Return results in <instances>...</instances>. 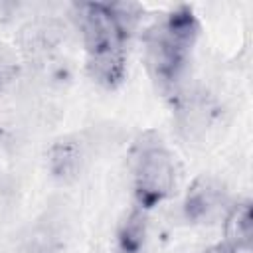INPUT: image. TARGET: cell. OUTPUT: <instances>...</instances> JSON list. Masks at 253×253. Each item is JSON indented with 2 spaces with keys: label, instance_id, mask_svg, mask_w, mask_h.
Masks as SVG:
<instances>
[{
  "label": "cell",
  "instance_id": "obj_5",
  "mask_svg": "<svg viewBox=\"0 0 253 253\" xmlns=\"http://www.w3.org/2000/svg\"><path fill=\"white\" fill-rule=\"evenodd\" d=\"M87 160L85 142L77 136H63L55 140L47 152V164L53 178L59 182H73Z\"/></svg>",
  "mask_w": 253,
  "mask_h": 253
},
{
  "label": "cell",
  "instance_id": "obj_6",
  "mask_svg": "<svg viewBox=\"0 0 253 253\" xmlns=\"http://www.w3.org/2000/svg\"><path fill=\"white\" fill-rule=\"evenodd\" d=\"M225 231V251L227 253H249L251 251V235H253V215L251 202L243 200L233 204L223 221Z\"/></svg>",
  "mask_w": 253,
  "mask_h": 253
},
{
  "label": "cell",
  "instance_id": "obj_4",
  "mask_svg": "<svg viewBox=\"0 0 253 253\" xmlns=\"http://www.w3.org/2000/svg\"><path fill=\"white\" fill-rule=\"evenodd\" d=\"M223 206V186L211 176H198L184 196L182 211L192 223H211L221 213Z\"/></svg>",
  "mask_w": 253,
  "mask_h": 253
},
{
  "label": "cell",
  "instance_id": "obj_7",
  "mask_svg": "<svg viewBox=\"0 0 253 253\" xmlns=\"http://www.w3.org/2000/svg\"><path fill=\"white\" fill-rule=\"evenodd\" d=\"M87 71L95 83L107 89H115L125 79L126 59L125 49H107L87 55Z\"/></svg>",
  "mask_w": 253,
  "mask_h": 253
},
{
  "label": "cell",
  "instance_id": "obj_9",
  "mask_svg": "<svg viewBox=\"0 0 253 253\" xmlns=\"http://www.w3.org/2000/svg\"><path fill=\"white\" fill-rule=\"evenodd\" d=\"M18 75V61L16 55L6 49L4 45H0V89H4L6 85H10Z\"/></svg>",
  "mask_w": 253,
  "mask_h": 253
},
{
  "label": "cell",
  "instance_id": "obj_3",
  "mask_svg": "<svg viewBox=\"0 0 253 253\" xmlns=\"http://www.w3.org/2000/svg\"><path fill=\"white\" fill-rule=\"evenodd\" d=\"M75 14L87 55L107 49H125L126 36L117 24L109 4L103 2L79 4L75 6Z\"/></svg>",
  "mask_w": 253,
  "mask_h": 253
},
{
  "label": "cell",
  "instance_id": "obj_8",
  "mask_svg": "<svg viewBox=\"0 0 253 253\" xmlns=\"http://www.w3.org/2000/svg\"><path fill=\"white\" fill-rule=\"evenodd\" d=\"M146 243V217L144 210L132 208L117 229V247L121 253H140Z\"/></svg>",
  "mask_w": 253,
  "mask_h": 253
},
{
  "label": "cell",
  "instance_id": "obj_1",
  "mask_svg": "<svg viewBox=\"0 0 253 253\" xmlns=\"http://www.w3.org/2000/svg\"><path fill=\"white\" fill-rule=\"evenodd\" d=\"M200 24L188 6H180L154 22L144 34V55L152 79L160 89L178 87L190 53L196 45Z\"/></svg>",
  "mask_w": 253,
  "mask_h": 253
},
{
  "label": "cell",
  "instance_id": "obj_2",
  "mask_svg": "<svg viewBox=\"0 0 253 253\" xmlns=\"http://www.w3.org/2000/svg\"><path fill=\"white\" fill-rule=\"evenodd\" d=\"M132 180L136 208L150 210L164 202L176 186V160L154 132H144L132 148Z\"/></svg>",
  "mask_w": 253,
  "mask_h": 253
}]
</instances>
